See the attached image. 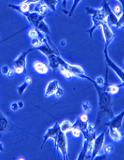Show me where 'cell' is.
I'll return each instance as SVG.
<instances>
[{"label": "cell", "instance_id": "cell-1", "mask_svg": "<svg viewBox=\"0 0 124 160\" xmlns=\"http://www.w3.org/2000/svg\"><path fill=\"white\" fill-rule=\"evenodd\" d=\"M93 86L98 97V114L96 124L98 126L104 120L111 119L114 116L112 110V96L107 93L106 85L103 87H98L94 84Z\"/></svg>", "mask_w": 124, "mask_h": 160}, {"label": "cell", "instance_id": "cell-2", "mask_svg": "<svg viewBox=\"0 0 124 160\" xmlns=\"http://www.w3.org/2000/svg\"><path fill=\"white\" fill-rule=\"evenodd\" d=\"M59 62H60V66L65 67V68L69 69V71L74 73L76 78L85 80V81L90 82L92 84H93L94 83V80L91 78L90 76H88L86 74L84 69L82 68L81 65H74V64L69 63L67 61H65V60L60 56H59Z\"/></svg>", "mask_w": 124, "mask_h": 160}, {"label": "cell", "instance_id": "cell-3", "mask_svg": "<svg viewBox=\"0 0 124 160\" xmlns=\"http://www.w3.org/2000/svg\"><path fill=\"white\" fill-rule=\"evenodd\" d=\"M53 140L55 142L56 150L62 156V159L67 160L69 159V150L67 134L60 130V132Z\"/></svg>", "mask_w": 124, "mask_h": 160}, {"label": "cell", "instance_id": "cell-4", "mask_svg": "<svg viewBox=\"0 0 124 160\" xmlns=\"http://www.w3.org/2000/svg\"><path fill=\"white\" fill-rule=\"evenodd\" d=\"M103 55L104 58V61H105V63H106V66L109 67V68L117 76V77L119 78V80L122 82V83H123L124 82L123 70L120 67L117 65L112 59H111V58L109 56V53H108L107 47L106 46H104L103 47Z\"/></svg>", "mask_w": 124, "mask_h": 160}, {"label": "cell", "instance_id": "cell-5", "mask_svg": "<svg viewBox=\"0 0 124 160\" xmlns=\"http://www.w3.org/2000/svg\"><path fill=\"white\" fill-rule=\"evenodd\" d=\"M107 133V129L103 130L102 132H101L96 137L92 142V150L91 152V159H94V158L97 155L100 153L102 150L103 147L105 145V141H106V134Z\"/></svg>", "mask_w": 124, "mask_h": 160}, {"label": "cell", "instance_id": "cell-6", "mask_svg": "<svg viewBox=\"0 0 124 160\" xmlns=\"http://www.w3.org/2000/svg\"><path fill=\"white\" fill-rule=\"evenodd\" d=\"M101 27V29H102L103 36L104 39V46L108 47V46L110 45V43L114 39V38H115V35H114L110 24L107 23V21L103 22Z\"/></svg>", "mask_w": 124, "mask_h": 160}, {"label": "cell", "instance_id": "cell-7", "mask_svg": "<svg viewBox=\"0 0 124 160\" xmlns=\"http://www.w3.org/2000/svg\"><path fill=\"white\" fill-rule=\"evenodd\" d=\"M21 15L24 18H25V20H26L33 28H36L37 24H39L41 21L44 20V18H45V16L41 15L40 14H38L37 12L34 11L28 12H27V13H24Z\"/></svg>", "mask_w": 124, "mask_h": 160}, {"label": "cell", "instance_id": "cell-8", "mask_svg": "<svg viewBox=\"0 0 124 160\" xmlns=\"http://www.w3.org/2000/svg\"><path fill=\"white\" fill-rule=\"evenodd\" d=\"M32 67L35 73L39 76H45L48 74L50 71L49 64L42 60H35Z\"/></svg>", "mask_w": 124, "mask_h": 160}, {"label": "cell", "instance_id": "cell-9", "mask_svg": "<svg viewBox=\"0 0 124 160\" xmlns=\"http://www.w3.org/2000/svg\"><path fill=\"white\" fill-rule=\"evenodd\" d=\"M102 9L107 17V23L115 27L117 20H118V17L111 10L109 4L107 2V0H105L103 2L102 5Z\"/></svg>", "mask_w": 124, "mask_h": 160}, {"label": "cell", "instance_id": "cell-10", "mask_svg": "<svg viewBox=\"0 0 124 160\" xmlns=\"http://www.w3.org/2000/svg\"><path fill=\"white\" fill-rule=\"evenodd\" d=\"M32 49H28L20 53L12 62V68L14 67H23L27 69V56Z\"/></svg>", "mask_w": 124, "mask_h": 160}, {"label": "cell", "instance_id": "cell-11", "mask_svg": "<svg viewBox=\"0 0 124 160\" xmlns=\"http://www.w3.org/2000/svg\"><path fill=\"white\" fill-rule=\"evenodd\" d=\"M59 132H60V128H59L58 123H55L52 127L49 128L42 137V146H41V149H42L44 143L47 142V140H49V139H55L56 137L57 136V134H58Z\"/></svg>", "mask_w": 124, "mask_h": 160}, {"label": "cell", "instance_id": "cell-12", "mask_svg": "<svg viewBox=\"0 0 124 160\" xmlns=\"http://www.w3.org/2000/svg\"><path fill=\"white\" fill-rule=\"evenodd\" d=\"M124 118V112L122 110L119 114L111 118L108 122L105 123L108 128H117L120 129L122 126V123Z\"/></svg>", "mask_w": 124, "mask_h": 160}, {"label": "cell", "instance_id": "cell-13", "mask_svg": "<svg viewBox=\"0 0 124 160\" xmlns=\"http://www.w3.org/2000/svg\"><path fill=\"white\" fill-rule=\"evenodd\" d=\"M11 128V121L0 110V137L8 132Z\"/></svg>", "mask_w": 124, "mask_h": 160}, {"label": "cell", "instance_id": "cell-14", "mask_svg": "<svg viewBox=\"0 0 124 160\" xmlns=\"http://www.w3.org/2000/svg\"><path fill=\"white\" fill-rule=\"evenodd\" d=\"M59 86V82L57 80L53 79L47 83L45 89H44V97L47 98L52 97L54 95V93Z\"/></svg>", "mask_w": 124, "mask_h": 160}, {"label": "cell", "instance_id": "cell-15", "mask_svg": "<svg viewBox=\"0 0 124 160\" xmlns=\"http://www.w3.org/2000/svg\"><path fill=\"white\" fill-rule=\"evenodd\" d=\"M85 11H86L88 15H90L91 17L99 19V20H102L103 22L107 21V17L102 8L98 9L92 7H86V8H85Z\"/></svg>", "mask_w": 124, "mask_h": 160}, {"label": "cell", "instance_id": "cell-16", "mask_svg": "<svg viewBox=\"0 0 124 160\" xmlns=\"http://www.w3.org/2000/svg\"><path fill=\"white\" fill-rule=\"evenodd\" d=\"M92 142H87L86 140H83V143H82V147L81 150L80 152L77 157L76 159L78 160H83L86 159V156L92 152Z\"/></svg>", "mask_w": 124, "mask_h": 160}, {"label": "cell", "instance_id": "cell-17", "mask_svg": "<svg viewBox=\"0 0 124 160\" xmlns=\"http://www.w3.org/2000/svg\"><path fill=\"white\" fill-rule=\"evenodd\" d=\"M36 49L37 51H39L40 53H42L43 55L45 56L47 58L49 57L51 55H52V54H53L54 53H56L55 51L51 47L47 40L44 42L42 44H40V45Z\"/></svg>", "mask_w": 124, "mask_h": 160}, {"label": "cell", "instance_id": "cell-18", "mask_svg": "<svg viewBox=\"0 0 124 160\" xmlns=\"http://www.w3.org/2000/svg\"><path fill=\"white\" fill-rule=\"evenodd\" d=\"M59 56L58 54H57L56 53H54L52 55L49 56V57H47L49 60V66L50 67V69L52 70V71H57L60 65V62H59Z\"/></svg>", "mask_w": 124, "mask_h": 160}, {"label": "cell", "instance_id": "cell-19", "mask_svg": "<svg viewBox=\"0 0 124 160\" xmlns=\"http://www.w3.org/2000/svg\"><path fill=\"white\" fill-rule=\"evenodd\" d=\"M107 133L114 142H119L123 139V134L121 132L119 129L108 128Z\"/></svg>", "mask_w": 124, "mask_h": 160}, {"label": "cell", "instance_id": "cell-20", "mask_svg": "<svg viewBox=\"0 0 124 160\" xmlns=\"http://www.w3.org/2000/svg\"><path fill=\"white\" fill-rule=\"evenodd\" d=\"M92 19V27L89 28L87 30V33H88V36L89 38L92 39V36H93V33L94 32L96 31L97 29H98V28L101 27V25L103 24V21L99 20V19H97L96 18H93V17H91Z\"/></svg>", "mask_w": 124, "mask_h": 160}, {"label": "cell", "instance_id": "cell-21", "mask_svg": "<svg viewBox=\"0 0 124 160\" xmlns=\"http://www.w3.org/2000/svg\"><path fill=\"white\" fill-rule=\"evenodd\" d=\"M49 11V8L44 4V3L41 1L40 2L37 3V4L33 5V8H32L31 11H34L37 12L38 14L41 15L45 16V15L47 13V12Z\"/></svg>", "mask_w": 124, "mask_h": 160}, {"label": "cell", "instance_id": "cell-22", "mask_svg": "<svg viewBox=\"0 0 124 160\" xmlns=\"http://www.w3.org/2000/svg\"><path fill=\"white\" fill-rule=\"evenodd\" d=\"M59 128L60 130L62 132L67 134L71 132V130L74 128V125H73V123H72L70 121L64 120L61 123H59Z\"/></svg>", "mask_w": 124, "mask_h": 160}, {"label": "cell", "instance_id": "cell-23", "mask_svg": "<svg viewBox=\"0 0 124 160\" xmlns=\"http://www.w3.org/2000/svg\"><path fill=\"white\" fill-rule=\"evenodd\" d=\"M106 88L107 93L110 96L117 95L121 90V85L117 84H107V82H106Z\"/></svg>", "mask_w": 124, "mask_h": 160}, {"label": "cell", "instance_id": "cell-24", "mask_svg": "<svg viewBox=\"0 0 124 160\" xmlns=\"http://www.w3.org/2000/svg\"><path fill=\"white\" fill-rule=\"evenodd\" d=\"M107 2L108 4H109L111 10H112V11L117 16V17L119 18L121 15L123 14V7H122L120 4H118L117 2H114L110 3L107 1Z\"/></svg>", "mask_w": 124, "mask_h": 160}, {"label": "cell", "instance_id": "cell-25", "mask_svg": "<svg viewBox=\"0 0 124 160\" xmlns=\"http://www.w3.org/2000/svg\"><path fill=\"white\" fill-rule=\"evenodd\" d=\"M58 70L59 71L60 74L66 80H71L72 78H76L74 73L64 67L60 66Z\"/></svg>", "mask_w": 124, "mask_h": 160}, {"label": "cell", "instance_id": "cell-26", "mask_svg": "<svg viewBox=\"0 0 124 160\" xmlns=\"http://www.w3.org/2000/svg\"><path fill=\"white\" fill-rule=\"evenodd\" d=\"M42 34H44L42 32L38 31L36 29V28H31L30 29H28L27 32V35L28 37L30 38L31 40H34V39H37V38H39Z\"/></svg>", "mask_w": 124, "mask_h": 160}, {"label": "cell", "instance_id": "cell-27", "mask_svg": "<svg viewBox=\"0 0 124 160\" xmlns=\"http://www.w3.org/2000/svg\"><path fill=\"white\" fill-rule=\"evenodd\" d=\"M47 7L49 8L50 11H56L57 10V5L59 0H41Z\"/></svg>", "mask_w": 124, "mask_h": 160}, {"label": "cell", "instance_id": "cell-28", "mask_svg": "<svg viewBox=\"0 0 124 160\" xmlns=\"http://www.w3.org/2000/svg\"><path fill=\"white\" fill-rule=\"evenodd\" d=\"M36 29L38 31H40L42 32V33H44L46 34H48L50 33V28L49 25L46 23V22L44 21V20L41 21L39 24H37V26L36 27Z\"/></svg>", "mask_w": 124, "mask_h": 160}, {"label": "cell", "instance_id": "cell-29", "mask_svg": "<svg viewBox=\"0 0 124 160\" xmlns=\"http://www.w3.org/2000/svg\"><path fill=\"white\" fill-rule=\"evenodd\" d=\"M88 123H85V122H82V121L79 120L78 118L77 119H76L74 123H73V125H74V127L75 128H77L80 129L81 131H83L85 130V129L87 128V125H88Z\"/></svg>", "mask_w": 124, "mask_h": 160}, {"label": "cell", "instance_id": "cell-30", "mask_svg": "<svg viewBox=\"0 0 124 160\" xmlns=\"http://www.w3.org/2000/svg\"><path fill=\"white\" fill-rule=\"evenodd\" d=\"M106 82H107L106 78H104L103 76H97V77H96V78L94 80L93 84L98 86V87H103V86L106 85Z\"/></svg>", "mask_w": 124, "mask_h": 160}, {"label": "cell", "instance_id": "cell-31", "mask_svg": "<svg viewBox=\"0 0 124 160\" xmlns=\"http://www.w3.org/2000/svg\"><path fill=\"white\" fill-rule=\"evenodd\" d=\"M28 85L26 82L24 81L23 82H22L21 84H20L17 86V93L20 96L23 95L25 93V92L27 91V89H28Z\"/></svg>", "mask_w": 124, "mask_h": 160}, {"label": "cell", "instance_id": "cell-32", "mask_svg": "<svg viewBox=\"0 0 124 160\" xmlns=\"http://www.w3.org/2000/svg\"><path fill=\"white\" fill-rule=\"evenodd\" d=\"M102 150H103V152L104 154L108 155H110L111 153H112L114 152V147L112 144L108 143V144L103 146Z\"/></svg>", "mask_w": 124, "mask_h": 160}, {"label": "cell", "instance_id": "cell-33", "mask_svg": "<svg viewBox=\"0 0 124 160\" xmlns=\"http://www.w3.org/2000/svg\"><path fill=\"white\" fill-rule=\"evenodd\" d=\"M70 133L72 134V137L74 139H79L82 137V131L80 129L77 128H73Z\"/></svg>", "mask_w": 124, "mask_h": 160}, {"label": "cell", "instance_id": "cell-34", "mask_svg": "<svg viewBox=\"0 0 124 160\" xmlns=\"http://www.w3.org/2000/svg\"><path fill=\"white\" fill-rule=\"evenodd\" d=\"M81 1H82V0H73L72 7H71L70 10H69V11L68 12L69 17H72V16L73 15V14H74V12L76 10V8H77V6L81 2Z\"/></svg>", "mask_w": 124, "mask_h": 160}, {"label": "cell", "instance_id": "cell-35", "mask_svg": "<svg viewBox=\"0 0 124 160\" xmlns=\"http://www.w3.org/2000/svg\"><path fill=\"white\" fill-rule=\"evenodd\" d=\"M82 109L85 113H90L92 110V106L90 103L87 101H85L82 104Z\"/></svg>", "mask_w": 124, "mask_h": 160}, {"label": "cell", "instance_id": "cell-36", "mask_svg": "<svg viewBox=\"0 0 124 160\" xmlns=\"http://www.w3.org/2000/svg\"><path fill=\"white\" fill-rule=\"evenodd\" d=\"M63 95H64V90H63V89L61 87H60L59 86V87L57 88L53 96H55V97L56 98H60L61 97H62Z\"/></svg>", "mask_w": 124, "mask_h": 160}, {"label": "cell", "instance_id": "cell-37", "mask_svg": "<svg viewBox=\"0 0 124 160\" xmlns=\"http://www.w3.org/2000/svg\"><path fill=\"white\" fill-rule=\"evenodd\" d=\"M78 119L82 121V122H85V123H87L89 122V117H88V114L87 113H85V112H83L80 115H79Z\"/></svg>", "mask_w": 124, "mask_h": 160}, {"label": "cell", "instance_id": "cell-38", "mask_svg": "<svg viewBox=\"0 0 124 160\" xmlns=\"http://www.w3.org/2000/svg\"><path fill=\"white\" fill-rule=\"evenodd\" d=\"M123 14L121 15L118 18V20H117V24L115 27L117 28H123Z\"/></svg>", "mask_w": 124, "mask_h": 160}, {"label": "cell", "instance_id": "cell-39", "mask_svg": "<svg viewBox=\"0 0 124 160\" xmlns=\"http://www.w3.org/2000/svg\"><path fill=\"white\" fill-rule=\"evenodd\" d=\"M9 69H10V68H9L8 66L4 65V66H2L1 67V69H0V71H1V73H2L3 75L6 76V74H7V73L8 72Z\"/></svg>", "mask_w": 124, "mask_h": 160}, {"label": "cell", "instance_id": "cell-40", "mask_svg": "<svg viewBox=\"0 0 124 160\" xmlns=\"http://www.w3.org/2000/svg\"><path fill=\"white\" fill-rule=\"evenodd\" d=\"M6 76H7L8 78H10V79L14 78L15 76V73L14 72V70L12 69H9L8 72L7 73V74H6Z\"/></svg>", "mask_w": 124, "mask_h": 160}, {"label": "cell", "instance_id": "cell-41", "mask_svg": "<svg viewBox=\"0 0 124 160\" xmlns=\"http://www.w3.org/2000/svg\"><path fill=\"white\" fill-rule=\"evenodd\" d=\"M10 109L12 112H16L18 110V106L16 102H12V103L10 105Z\"/></svg>", "mask_w": 124, "mask_h": 160}, {"label": "cell", "instance_id": "cell-42", "mask_svg": "<svg viewBox=\"0 0 124 160\" xmlns=\"http://www.w3.org/2000/svg\"><path fill=\"white\" fill-rule=\"evenodd\" d=\"M25 3H27V4L29 5H34L37 4V3L41 2V0H25L24 1Z\"/></svg>", "mask_w": 124, "mask_h": 160}, {"label": "cell", "instance_id": "cell-43", "mask_svg": "<svg viewBox=\"0 0 124 160\" xmlns=\"http://www.w3.org/2000/svg\"><path fill=\"white\" fill-rule=\"evenodd\" d=\"M24 82H26L28 85H30L31 83L33 82V79L31 78V76H27L26 77L24 78Z\"/></svg>", "mask_w": 124, "mask_h": 160}, {"label": "cell", "instance_id": "cell-44", "mask_svg": "<svg viewBox=\"0 0 124 160\" xmlns=\"http://www.w3.org/2000/svg\"><path fill=\"white\" fill-rule=\"evenodd\" d=\"M107 155L106 154H103V155H97L95 158H94V159H105L106 158Z\"/></svg>", "mask_w": 124, "mask_h": 160}, {"label": "cell", "instance_id": "cell-45", "mask_svg": "<svg viewBox=\"0 0 124 160\" xmlns=\"http://www.w3.org/2000/svg\"><path fill=\"white\" fill-rule=\"evenodd\" d=\"M17 106L19 109H22L24 107V103L23 101H19L17 102Z\"/></svg>", "mask_w": 124, "mask_h": 160}, {"label": "cell", "instance_id": "cell-46", "mask_svg": "<svg viewBox=\"0 0 124 160\" xmlns=\"http://www.w3.org/2000/svg\"><path fill=\"white\" fill-rule=\"evenodd\" d=\"M5 151V148L4 144L2 142H0V152H4Z\"/></svg>", "mask_w": 124, "mask_h": 160}, {"label": "cell", "instance_id": "cell-47", "mask_svg": "<svg viewBox=\"0 0 124 160\" xmlns=\"http://www.w3.org/2000/svg\"><path fill=\"white\" fill-rule=\"evenodd\" d=\"M60 44L62 47H65V46H66V44H67V42H66L65 40H62L60 42Z\"/></svg>", "mask_w": 124, "mask_h": 160}, {"label": "cell", "instance_id": "cell-48", "mask_svg": "<svg viewBox=\"0 0 124 160\" xmlns=\"http://www.w3.org/2000/svg\"><path fill=\"white\" fill-rule=\"evenodd\" d=\"M117 2H119L120 5L122 6V7H123V2H124V0H117Z\"/></svg>", "mask_w": 124, "mask_h": 160}, {"label": "cell", "instance_id": "cell-49", "mask_svg": "<svg viewBox=\"0 0 124 160\" xmlns=\"http://www.w3.org/2000/svg\"><path fill=\"white\" fill-rule=\"evenodd\" d=\"M17 159H26V158H17Z\"/></svg>", "mask_w": 124, "mask_h": 160}]
</instances>
